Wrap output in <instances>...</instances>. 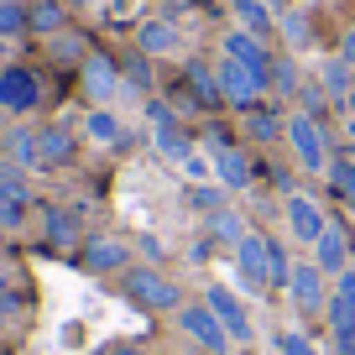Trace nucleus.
Wrapping results in <instances>:
<instances>
[{
  "mask_svg": "<svg viewBox=\"0 0 355 355\" xmlns=\"http://www.w3.org/2000/svg\"><path fill=\"white\" fill-rule=\"evenodd\" d=\"M121 293L146 313H178L183 309V288L167 277L162 266H125L121 272Z\"/></svg>",
  "mask_w": 355,
  "mask_h": 355,
  "instance_id": "1",
  "label": "nucleus"
},
{
  "mask_svg": "<svg viewBox=\"0 0 355 355\" xmlns=\"http://www.w3.org/2000/svg\"><path fill=\"white\" fill-rule=\"evenodd\" d=\"M288 146H293V157H298L303 173H319V178L329 173L334 141H329V125H324V121H313V115L293 110V115H288Z\"/></svg>",
  "mask_w": 355,
  "mask_h": 355,
  "instance_id": "2",
  "label": "nucleus"
},
{
  "mask_svg": "<svg viewBox=\"0 0 355 355\" xmlns=\"http://www.w3.org/2000/svg\"><path fill=\"white\" fill-rule=\"evenodd\" d=\"M178 329L189 334L204 355H230V350H235L230 329L220 324V313H214L204 298H193V303H183V309H178Z\"/></svg>",
  "mask_w": 355,
  "mask_h": 355,
  "instance_id": "3",
  "label": "nucleus"
},
{
  "mask_svg": "<svg viewBox=\"0 0 355 355\" xmlns=\"http://www.w3.org/2000/svg\"><path fill=\"white\" fill-rule=\"evenodd\" d=\"M214 73H220V94H225V105H230L235 115H245L251 105L266 100V73H256V68L235 63V58H220Z\"/></svg>",
  "mask_w": 355,
  "mask_h": 355,
  "instance_id": "4",
  "label": "nucleus"
},
{
  "mask_svg": "<svg viewBox=\"0 0 355 355\" xmlns=\"http://www.w3.org/2000/svg\"><path fill=\"white\" fill-rule=\"evenodd\" d=\"M329 272H319L313 261H298L293 266V277H288V298H293V309L303 313V319H319L324 309H329Z\"/></svg>",
  "mask_w": 355,
  "mask_h": 355,
  "instance_id": "5",
  "label": "nucleus"
},
{
  "mask_svg": "<svg viewBox=\"0 0 355 355\" xmlns=\"http://www.w3.org/2000/svg\"><path fill=\"white\" fill-rule=\"evenodd\" d=\"M235 272H241V288L251 298L272 293V261H266V235L261 230H245V241L235 245Z\"/></svg>",
  "mask_w": 355,
  "mask_h": 355,
  "instance_id": "6",
  "label": "nucleus"
},
{
  "mask_svg": "<svg viewBox=\"0 0 355 355\" xmlns=\"http://www.w3.org/2000/svg\"><path fill=\"white\" fill-rule=\"evenodd\" d=\"M78 84H84V94H89L94 105H110L115 94H125L121 58H110V53H89L84 63H78Z\"/></svg>",
  "mask_w": 355,
  "mask_h": 355,
  "instance_id": "7",
  "label": "nucleus"
},
{
  "mask_svg": "<svg viewBox=\"0 0 355 355\" xmlns=\"http://www.w3.org/2000/svg\"><path fill=\"white\" fill-rule=\"evenodd\" d=\"M282 220H288V235L293 241H303V245H313L324 235V225H329V209H324L313 193H303V189H293L288 199H282Z\"/></svg>",
  "mask_w": 355,
  "mask_h": 355,
  "instance_id": "8",
  "label": "nucleus"
},
{
  "mask_svg": "<svg viewBox=\"0 0 355 355\" xmlns=\"http://www.w3.org/2000/svg\"><path fill=\"white\" fill-rule=\"evenodd\" d=\"M37 105H42V78H37L32 68H21V63H6L0 68V110L32 115Z\"/></svg>",
  "mask_w": 355,
  "mask_h": 355,
  "instance_id": "9",
  "label": "nucleus"
},
{
  "mask_svg": "<svg viewBox=\"0 0 355 355\" xmlns=\"http://www.w3.org/2000/svg\"><path fill=\"white\" fill-rule=\"evenodd\" d=\"M313 251V266L319 272H329V277H340L345 266H355L350 256H355V241H350V225L340 220V214H329V225H324V235L309 245Z\"/></svg>",
  "mask_w": 355,
  "mask_h": 355,
  "instance_id": "10",
  "label": "nucleus"
},
{
  "mask_svg": "<svg viewBox=\"0 0 355 355\" xmlns=\"http://www.w3.org/2000/svg\"><path fill=\"white\" fill-rule=\"evenodd\" d=\"M204 303H209V309L220 313V324L230 329V340H235V345H251V340H256L251 309H245V298H241V293H230L225 282H209V288H204Z\"/></svg>",
  "mask_w": 355,
  "mask_h": 355,
  "instance_id": "11",
  "label": "nucleus"
},
{
  "mask_svg": "<svg viewBox=\"0 0 355 355\" xmlns=\"http://www.w3.org/2000/svg\"><path fill=\"white\" fill-rule=\"evenodd\" d=\"M183 94L178 100L183 105H193V110H220L225 105V94H220V73H214V63H204V58H189L183 63Z\"/></svg>",
  "mask_w": 355,
  "mask_h": 355,
  "instance_id": "12",
  "label": "nucleus"
},
{
  "mask_svg": "<svg viewBox=\"0 0 355 355\" xmlns=\"http://www.w3.org/2000/svg\"><path fill=\"white\" fill-rule=\"evenodd\" d=\"M324 319H329L334 345H355V266H345L340 277H334V293H329Z\"/></svg>",
  "mask_w": 355,
  "mask_h": 355,
  "instance_id": "13",
  "label": "nucleus"
},
{
  "mask_svg": "<svg viewBox=\"0 0 355 355\" xmlns=\"http://www.w3.org/2000/svg\"><path fill=\"white\" fill-rule=\"evenodd\" d=\"M214 183H225L230 193H245L256 183V157L245 141H230V146H214Z\"/></svg>",
  "mask_w": 355,
  "mask_h": 355,
  "instance_id": "14",
  "label": "nucleus"
},
{
  "mask_svg": "<svg viewBox=\"0 0 355 355\" xmlns=\"http://www.w3.org/2000/svg\"><path fill=\"white\" fill-rule=\"evenodd\" d=\"M78 266H84V272H94V277L125 272V266H131V245H125L121 235H89V241L78 245Z\"/></svg>",
  "mask_w": 355,
  "mask_h": 355,
  "instance_id": "15",
  "label": "nucleus"
},
{
  "mask_svg": "<svg viewBox=\"0 0 355 355\" xmlns=\"http://www.w3.org/2000/svg\"><path fill=\"white\" fill-rule=\"evenodd\" d=\"M241 131H245V141L251 146H277V141H288V110H282L277 100L272 105H251V110L241 115Z\"/></svg>",
  "mask_w": 355,
  "mask_h": 355,
  "instance_id": "16",
  "label": "nucleus"
},
{
  "mask_svg": "<svg viewBox=\"0 0 355 355\" xmlns=\"http://www.w3.org/2000/svg\"><path fill=\"white\" fill-rule=\"evenodd\" d=\"M220 47H225V58H235V63L256 68V73H266V63H272V47H266V37L245 32V26H230Z\"/></svg>",
  "mask_w": 355,
  "mask_h": 355,
  "instance_id": "17",
  "label": "nucleus"
},
{
  "mask_svg": "<svg viewBox=\"0 0 355 355\" xmlns=\"http://www.w3.org/2000/svg\"><path fill=\"white\" fill-rule=\"evenodd\" d=\"M136 47H141L146 58H167L183 47V32H178V21H167V16H152V21L136 26Z\"/></svg>",
  "mask_w": 355,
  "mask_h": 355,
  "instance_id": "18",
  "label": "nucleus"
},
{
  "mask_svg": "<svg viewBox=\"0 0 355 355\" xmlns=\"http://www.w3.org/2000/svg\"><path fill=\"white\" fill-rule=\"evenodd\" d=\"M319 84L329 89V100H334V105H350V94H355V63H350L345 53L324 58V63H319Z\"/></svg>",
  "mask_w": 355,
  "mask_h": 355,
  "instance_id": "19",
  "label": "nucleus"
},
{
  "mask_svg": "<svg viewBox=\"0 0 355 355\" xmlns=\"http://www.w3.org/2000/svg\"><path fill=\"white\" fill-rule=\"evenodd\" d=\"M37 152H42V167H63V162H73L78 136L68 131V125H42V131H37Z\"/></svg>",
  "mask_w": 355,
  "mask_h": 355,
  "instance_id": "20",
  "label": "nucleus"
},
{
  "mask_svg": "<svg viewBox=\"0 0 355 355\" xmlns=\"http://www.w3.org/2000/svg\"><path fill=\"white\" fill-rule=\"evenodd\" d=\"M298 89H303L298 58L293 53H272V63H266V94H272V100H293Z\"/></svg>",
  "mask_w": 355,
  "mask_h": 355,
  "instance_id": "21",
  "label": "nucleus"
},
{
  "mask_svg": "<svg viewBox=\"0 0 355 355\" xmlns=\"http://www.w3.org/2000/svg\"><path fill=\"white\" fill-rule=\"evenodd\" d=\"M63 26H68V0H32V6H26V32L58 37Z\"/></svg>",
  "mask_w": 355,
  "mask_h": 355,
  "instance_id": "22",
  "label": "nucleus"
},
{
  "mask_svg": "<svg viewBox=\"0 0 355 355\" xmlns=\"http://www.w3.org/2000/svg\"><path fill=\"white\" fill-rule=\"evenodd\" d=\"M84 131H89V141H100V146H125L131 141L125 125H121V115H115L110 105H94V110L84 115Z\"/></svg>",
  "mask_w": 355,
  "mask_h": 355,
  "instance_id": "23",
  "label": "nucleus"
},
{
  "mask_svg": "<svg viewBox=\"0 0 355 355\" xmlns=\"http://www.w3.org/2000/svg\"><path fill=\"white\" fill-rule=\"evenodd\" d=\"M230 11H235V26H245V32H256V37L277 32V16H272L266 0H230Z\"/></svg>",
  "mask_w": 355,
  "mask_h": 355,
  "instance_id": "24",
  "label": "nucleus"
},
{
  "mask_svg": "<svg viewBox=\"0 0 355 355\" xmlns=\"http://www.w3.org/2000/svg\"><path fill=\"white\" fill-rule=\"evenodd\" d=\"M121 78H125V94H146V89H157L152 58H146L141 47H131V53L121 58Z\"/></svg>",
  "mask_w": 355,
  "mask_h": 355,
  "instance_id": "25",
  "label": "nucleus"
},
{
  "mask_svg": "<svg viewBox=\"0 0 355 355\" xmlns=\"http://www.w3.org/2000/svg\"><path fill=\"white\" fill-rule=\"evenodd\" d=\"M277 32H282V42H288V53H303V47L313 42V21L298 11V6H288V11L277 16Z\"/></svg>",
  "mask_w": 355,
  "mask_h": 355,
  "instance_id": "26",
  "label": "nucleus"
},
{
  "mask_svg": "<svg viewBox=\"0 0 355 355\" xmlns=\"http://www.w3.org/2000/svg\"><path fill=\"white\" fill-rule=\"evenodd\" d=\"M152 146L167 157V162H189V157H193V136L183 131V125H162V131H152Z\"/></svg>",
  "mask_w": 355,
  "mask_h": 355,
  "instance_id": "27",
  "label": "nucleus"
},
{
  "mask_svg": "<svg viewBox=\"0 0 355 355\" xmlns=\"http://www.w3.org/2000/svg\"><path fill=\"white\" fill-rule=\"evenodd\" d=\"M245 230H251V225H245L241 214L225 204V209H214V214H209V230H204V235H209V241H225V245H241V241H245Z\"/></svg>",
  "mask_w": 355,
  "mask_h": 355,
  "instance_id": "28",
  "label": "nucleus"
},
{
  "mask_svg": "<svg viewBox=\"0 0 355 355\" xmlns=\"http://www.w3.org/2000/svg\"><path fill=\"white\" fill-rule=\"evenodd\" d=\"M42 225H47V241H53V245H84V235H78V214H73V209H47Z\"/></svg>",
  "mask_w": 355,
  "mask_h": 355,
  "instance_id": "29",
  "label": "nucleus"
},
{
  "mask_svg": "<svg viewBox=\"0 0 355 355\" xmlns=\"http://www.w3.org/2000/svg\"><path fill=\"white\" fill-rule=\"evenodd\" d=\"M6 152H11V162H16V167H42V152H37V131H26V125L6 131Z\"/></svg>",
  "mask_w": 355,
  "mask_h": 355,
  "instance_id": "30",
  "label": "nucleus"
},
{
  "mask_svg": "<svg viewBox=\"0 0 355 355\" xmlns=\"http://www.w3.org/2000/svg\"><path fill=\"white\" fill-rule=\"evenodd\" d=\"M266 261H272V293H288V277H293V256H288V245L277 241V235H266Z\"/></svg>",
  "mask_w": 355,
  "mask_h": 355,
  "instance_id": "31",
  "label": "nucleus"
},
{
  "mask_svg": "<svg viewBox=\"0 0 355 355\" xmlns=\"http://www.w3.org/2000/svg\"><path fill=\"white\" fill-rule=\"evenodd\" d=\"M324 178H329V189H334V193H340V199L355 209V157H334Z\"/></svg>",
  "mask_w": 355,
  "mask_h": 355,
  "instance_id": "32",
  "label": "nucleus"
},
{
  "mask_svg": "<svg viewBox=\"0 0 355 355\" xmlns=\"http://www.w3.org/2000/svg\"><path fill=\"white\" fill-rule=\"evenodd\" d=\"M225 183H193L189 189V209H199V214H214V209H225Z\"/></svg>",
  "mask_w": 355,
  "mask_h": 355,
  "instance_id": "33",
  "label": "nucleus"
},
{
  "mask_svg": "<svg viewBox=\"0 0 355 355\" xmlns=\"http://www.w3.org/2000/svg\"><path fill=\"white\" fill-rule=\"evenodd\" d=\"M26 199H32V193H11V189H0V230H21V220H26Z\"/></svg>",
  "mask_w": 355,
  "mask_h": 355,
  "instance_id": "34",
  "label": "nucleus"
},
{
  "mask_svg": "<svg viewBox=\"0 0 355 355\" xmlns=\"http://www.w3.org/2000/svg\"><path fill=\"white\" fill-rule=\"evenodd\" d=\"M298 100H303V115H313V121H324V115H329V105H334V100H329V89H324L319 78L298 89Z\"/></svg>",
  "mask_w": 355,
  "mask_h": 355,
  "instance_id": "35",
  "label": "nucleus"
},
{
  "mask_svg": "<svg viewBox=\"0 0 355 355\" xmlns=\"http://www.w3.org/2000/svg\"><path fill=\"white\" fill-rule=\"evenodd\" d=\"M26 32V6L21 0H0V37L11 42V37H21Z\"/></svg>",
  "mask_w": 355,
  "mask_h": 355,
  "instance_id": "36",
  "label": "nucleus"
},
{
  "mask_svg": "<svg viewBox=\"0 0 355 355\" xmlns=\"http://www.w3.org/2000/svg\"><path fill=\"white\" fill-rule=\"evenodd\" d=\"M277 355H319V345L303 329H277Z\"/></svg>",
  "mask_w": 355,
  "mask_h": 355,
  "instance_id": "37",
  "label": "nucleus"
},
{
  "mask_svg": "<svg viewBox=\"0 0 355 355\" xmlns=\"http://www.w3.org/2000/svg\"><path fill=\"white\" fill-rule=\"evenodd\" d=\"M78 47H84V37H68V32L53 37V58H58V63H84L89 53H78Z\"/></svg>",
  "mask_w": 355,
  "mask_h": 355,
  "instance_id": "38",
  "label": "nucleus"
},
{
  "mask_svg": "<svg viewBox=\"0 0 355 355\" xmlns=\"http://www.w3.org/2000/svg\"><path fill=\"white\" fill-rule=\"evenodd\" d=\"M146 121H152V131H162V125H178V110L167 100H146Z\"/></svg>",
  "mask_w": 355,
  "mask_h": 355,
  "instance_id": "39",
  "label": "nucleus"
},
{
  "mask_svg": "<svg viewBox=\"0 0 355 355\" xmlns=\"http://www.w3.org/2000/svg\"><path fill=\"white\" fill-rule=\"evenodd\" d=\"M340 53H345V58H350V63H355V21L345 26V37H340Z\"/></svg>",
  "mask_w": 355,
  "mask_h": 355,
  "instance_id": "40",
  "label": "nucleus"
},
{
  "mask_svg": "<svg viewBox=\"0 0 355 355\" xmlns=\"http://www.w3.org/2000/svg\"><path fill=\"white\" fill-rule=\"evenodd\" d=\"M110 355H152V350H141V345H115Z\"/></svg>",
  "mask_w": 355,
  "mask_h": 355,
  "instance_id": "41",
  "label": "nucleus"
},
{
  "mask_svg": "<svg viewBox=\"0 0 355 355\" xmlns=\"http://www.w3.org/2000/svg\"><path fill=\"white\" fill-rule=\"evenodd\" d=\"M189 6H199V11H220V0H189Z\"/></svg>",
  "mask_w": 355,
  "mask_h": 355,
  "instance_id": "42",
  "label": "nucleus"
},
{
  "mask_svg": "<svg viewBox=\"0 0 355 355\" xmlns=\"http://www.w3.org/2000/svg\"><path fill=\"white\" fill-rule=\"evenodd\" d=\"M329 355H355V345H334V350Z\"/></svg>",
  "mask_w": 355,
  "mask_h": 355,
  "instance_id": "43",
  "label": "nucleus"
},
{
  "mask_svg": "<svg viewBox=\"0 0 355 355\" xmlns=\"http://www.w3.org/2000/svg\"><path fill=\"white\" fill-rule=\"evenodd\" d=\"M6 288H11V277H6V266H0V293H6Z\"/></svg>",
  "mask_w": 355,
  "mask_h": 355,
  "instance_id": "44",
  "label": "nucleus"
},
{
  "mask_svg": "<svg viewBox=\"0 0 355 355\" xmlns=\"http://www.w3.org/2000/svg\"><path fill=\"white\" fill-rule=\"evenodd\" d=\"M68 6H100V0H68Z\"/></svg>",
  "mask_w": 355,
  "mask_h": 355,
  "instance_id": "45",
  "label": "nucleus"
},
{
  "mask_svg": "<svg viewBox=\"0 0 355 355\" xmlns=\"http://www.w3.org/2000/svg\"><path fill=\"white\" fill-rule=\"evenodd\" d=\"M0 68H6V37H0Z\"/></svg>",
  "mask_w": 355,
  "mask_h": 355,
  "instance_id": "46",
  "label": "nucleus"
},
{
  "mask_svg": "<svg viewBox=\"0 0 355 355\" xmlns=\"http://www.w3.org/2000/svg\"><path fill=\"white\" fill-rule=\"evenodd\" d=\"M334 6H345V0H334Z\"/></svg>",
  "mask_w": 355,
  "mask_h": 355,
  "instance_id": "47",
  "label": "nucleus"
},
{
  "mask_svg": "<svg viewBox=\"0 0 355 355\" xmlns=\"http://www.w3.org/2000/svg\"><path fill=\"white\" fill-rule=\"evenodd\" d=\"M350 105H355V94H350Z\"/></svg>",
  "mask_w": 355,
  "mask_h": 355,
  "instance_id": "48",
  "label": "nucleus"
}]
</instances>
